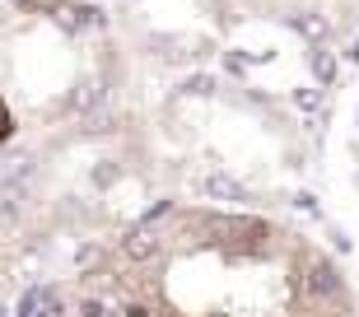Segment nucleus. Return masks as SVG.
<instances>
[{
    "label": "nucleus",
    "mask_w": 359,
    "mask_h": 317,
    "mask_svg": "<svg viewBox=\"0 0 359 317\" xmlns=\"http://www.w3.org/2000/svg\"><path fill=\"white\" fill-rule=\"evenodd\" d=\"M93 317H350L346 285L294 234L168 205L93 271Z\"/></svg>",
    "instance_id": "obj_1"
}]
</instances>
